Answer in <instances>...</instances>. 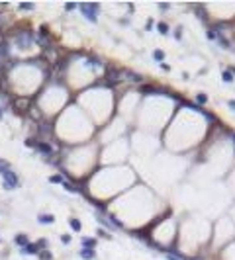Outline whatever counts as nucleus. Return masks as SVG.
<instances>
[{
  "label": "nucleus",
  "instance_id": "1",
  "mask_svg": "<svg viewBox=\"0 0 235 260\" xmlns=\"http://www.w3.org/2000/svg\"><path fill=\"white\" fill-rule=\"evenodd\" d=\"M78 10L82 12V16L86 20H90V22H96V18H98V4H90V2H82V4H78Z\"/></svg>",
  "mask_w": 235,
  "mask_h": 260
},
{
  "label": "nucleus",
  "instance_id": "2",
  "mask_svg": "<svg viewBox=\"0 0 235 260\" xmlns=\"http://www.w3.org/2000/svg\"><path fill=\"white\" fill-rule=\"evenodd\" d=\"M34 33L31 31H20L18 35H16V45L20 47V49H28V47L34 43Z\"/></svg>",
  "mask_w": 235,
  "mask_h": 260
},
{
  "label": "nucleus",
  "instance_id": "3",
  "mask_svg": "<svg viewBox=\"0 0 235 260\" xmlns=\"http://www.w3.org/2000/svg\"><path fill=\"white\" fill-rule=\"evenodd\" d=\"M2 180H4L2 186H4L6 190H14V188H18V186H20V180H18V176H16L12 170H6V172H4V174H2Z\"/></svg>",
  "mask_w": 235,
  "mask_h": 260
},
{
  "label": "nucleus",
  "instance_id": "4",
  "mask_svg": "<svg viewBox=\"0 0 235 260\" xmlns=\"http://www.w3.org/2000/svg\"><path fill=\"white\" fill-rule=\"evenodd\" d=\"M35 147L39 149V153H41V155H45V158H49V157L53 155V147L49 145V143H37Z\"/></svg>",
  "mask_w": 235,
  "mask_h": 260
},
{
  "label": "nucleus",
  "instance_id": "5",
  "mask_svg": "<svg viewBox=\"0 0 235 260\" xmlns=\"http://www.w3.org/2000/svg\"><path fill=\"white\" fill-rule=\"evenodd\" d=\"M78 256L84 258V260H92L96 256V250H94V248H86V246H84V248L78 250Z\"/></svg>",
  "mask_w": 235,
  "mask_h": 260
},
{
  "label": "nucleus",
  "instance_id": "6",
  "mask_svg": "<svg viewBox=\"0 0 235 260\" xmlns=\"http://www.w3.org/2000/svg\"><path fill=\"white\" fill-rule=\"evenodd\" d=\"M22 252L24 254H37V252H39V245H37V243H34V245L28 243V245L22 248Z\"/></svg>",
  "mask_w": 235,
  "mask_h": 260
},
{
  "label": "nucleus",
  "instance_id": "7",
  "mask_svg": "<svg viewBox=\"0 0 235 260\" xmlns=\"http://www.w3.org/2000/svg\"><path fill=\"white\" fill-rule=\"evenodd\" d=\"M37 221H39L41 225H47V223H53V221H55V217H53L51 213H41L39 217H37Z\"/></svg>",
  "mask_w": 235,
  "mask_h": 260
},
{
  "label": "nucleus",
  "instance_id": "8",
  "mask_svg": "<svg viewBox=\"0 0 235 260\" xmlns=\"http://www.w3.org/2000/svg\"><path fill=\"white\" fill-rule=\"evenodd\" d=\"M8 53H10V45L6 41H0V59H6Z\"/></svg>",
  "mask_w": 235,
  "mask_h": 260
},
{
  "label": "nucleus",
  "instance_id": "9",
  "mask_svg": "<svg viewBox=\"0 0 235 260\" xmlns=\"http://www.w3.org/2000/svg\"><path fill=\"white\" fill-rule=\"evenodd\" d=\"M14 243L18 246H26V245H28V237H26V235H16L14 237Z\"/></svg>",
  "mask_w": 235,
  "mask_h": 260
},
{
  "label": "nucleus",
  "instance_id": "10",
  "mask_svg": "<svg viewBox=\"0 0 235 260\" xmlns=\"http://www.w3.org/2000/svg\"><path fill=\"white\" fill-rule=\"evenodd\" d=\"M69 225H71L73 231H81L82 229V223L78 221V219H71V221H69Z\"/></svg>",
  "mask_w": 235,
  "mask_h": 260
},
{
  "label": "nucleus",
  "instance_id": "11",
  "mask_svg": "<svg viewBox=\"0 0 235 260\" xmlns=\"http://www.w3.org/2000/svg\"><path fill=\"white\" fill-rule=\"evenodd\" d=\"M157 29H159V33H161V35H167L169 33V25L165 24V22H159L157 24Z\"/></svg>",
  "mask_w": 235,
  "mask_h": 260
},
{
  "label": "nucleus",
  "instance_id": "12",
  "mask_svg": "<svg viewBox=\"0 0 235 260\" xmlns=\"http://www.w3.org/2000/svg\"><path fill=\"white\" fill-rule=\"evenodd\" d=\"M153 59L157 61V63H161V61L165 59V53H163L161 49H155V51H153Z\"/></svg>",
  "mask_w": 235,
  "mask_h": 260
},
{
  "label": "nucleus",
  "instance_id": "13",
  "mask_svg": "<svg viewBox=\"0 0 235 260\" xmlns=\"http://www.w3.org/2000/svg\"><path fill=\"white\" fill-rule=\"evenodd\" d=\"M63 188H65V190H69V192H73V194H77V192H78V190L74 188V186H73L71 182H65V180H63Z\"/></svg>",
  "mask_w": 235,
  "mask_h": 260
},
{
  "label": "nucleus",
  "instance_id": "14",
  "mask_svg": "<svg viewBox=\"0 0 235 260\" xmlns=\"http://www.w3.org/2000/svg\"><path fill=\"white\" fill-rule=\"evenodd\" d=\"M221 78H223V82H227V84H229V82H233V74L229 72V71L223 72V74H221Z\"/></svg>",
  "mask_w": 235,
  "mask_h": 260
},
{
  "label": "nucleus",
  "instance_id": "15",
  "mask_svg": "<svg viewBox=\"0 0 235 260\" xmlns=\"http://www.w3.org/2000/svg\"><path fill=\"white\" fill-rule=\"evenodd\" d=\"M88 65L94 67V68H100V67H102V61H100V59H94V57H92V59L88 61Z\"/></svg>",
  "mask_w": 235,
  "mask_h": 260
},
{
  "label": "nucleus",
  "instance_id": "16",
  "mask_svg": "<svg viewBox=\"0 0 235 260\" xmlns=\"http://www.w3.org/2000/svg\"><path fill=\"white\" fill-rule=\"evenodd\" d=\"M18 8L20 10H34V4H31V2H20Z\"/></svg>",
  "mask_w": 235,
  "mask_h": 260
},
{
  "label": "nucleus",
  "instance_id": "17",
  "mask_svg": "<svg viewBox=\"0 0 235 260\" xmlns=\"http://www.w3.org/2000/svg\"><path fill=\"white\" fill-rule=\"evenodd\" d=\"M6 170H10V164H8V161H0V174H4Z\"/></svg>",
  "mask_w": 235,
  "mask_h": 260
},
{
  "label": "nucleus",
  "instance_id": "18",
  "mask_svg": "<svg viewBox=\"0 0 235 260\" xmlns=\"http://www.w3.org/2000/svg\"><path fill=\"white\" fill-rule=\"evenodd\" d=\"M82 245L86 246V248H90V246L96 245V241H94V239H86V237H84V239H82Z\"/></svg>",
  "mask_w": 235,
  "mask_h": 260
},
{
  "label": "nucleus",
  "instance_id": "19",
  "mask_svg": "<svg viewBox=\"0 0 235 260\" xmlns=\"http://www.w3.org/2000/svg\"><path fill=\"white\" fill-rule=\"evenodd\" d=\"M39 258H41V260H51V252H47V250L39 252Z\"/></svg>",
  "mask_w": 235,
  "mask_h": 260
},
{
  "label": "nucleus",
  "instance_id": "20",
  "mask_svg": "<svg viewBox=\"0 0 235 260\" xmlns=\"http://www.w3.org/2000/svg\"><path fill=\"white\" fill-rule=\"evenodd\" d=\"M196 100H198L200 104H206V102H208V96H206V94H198V96H196Z\"/></svg>",
  "mask_w": 235,
  "mask_h": 260
},
{
  "label": "nucleus",
  "instance_id": "21",
  "mask_svg": "<svg viewBox=\"0 0 235 260\" xmlns=\"http://www.w3.org/2000/svg\"><path fill=\"white\" fill-rule=\"evenodd\" d=\"M98 235H100V237H104V239H110V235H108V233H106L104 229H98Z\"/></svg>",
  "mask_w": 235,
  "mask_h": 260
},
{
  "label": "nucleus",
  "instance_id": "22",
  "mask_svg": "<svg viewBox=\"0 0 235 260\" xmlns=\"http://www.w3.org/2000/svg\"><path fill=\"white\" fill-rule=\"evenodd\" d=\"M61 241L67 245V243H71V237H69V235H61Z\"/></svg>",
  "mask_w": 235,
  "mask_h": 260
},
{
  "label": "nucleus",
  "instance_id": "23",
  "mask_svg": "<svg viewBox=\"0 0 235 260\" xmlns=\"http://www.w3.org/2000/svg\"><path fill=\"white\" fill-rule=\"evenodd\" d=\"M49 180H51V182H61V184H63V178H61V176H51Z\"/></svg>",
  "mask_w": 235,
  "mask_h": 260
},
{
  "label": "nucleus",
  "instance_id": "24",
  "mask_svg": "<svg viewBox=\"0 0 235 260\" xmlns=\"http://www.w3.org/2000/svg\"><path fill=\"white\" fill-rule=\"evenodd\" d=\"M26 145H28V147H35L37 143H35V141H31V139H28V141H26Z\"/></svg>",
  "mask_w": 235,
  "mask_h": 260
},
{
  "label": "nucleus",
  "instance_id": "25",
  "mask_svg": "<svg viewBox=\"0 0 235 260\" xmlns=\"http://www.w3.org/2000/svg\"><path fill=\"white\" fill-rule=\"evenodd\" d=\"M159 8H161V10H167L169 4H167V2H161V4H159Z\"/></svg>",
  "mask_w": 235,
  "mask_h": 260
},
{
  "label": "nucleus",
  "instance_id": "26",
  "mask_svg": "<svg viewBox=\"0 0 235 260\" xmlns=\"http://www.w3.org/2000/svg\"><path fill=\"white\" fill-rule=\"evenodd\" d=\"M167 258H169V260H180L178 256H174V254H167Z\"/></svg>",
  "mask_w": 235,
  "mask_h": 260
},
{
  "label": "nucleus",
  "instance_id": "27",
  "mask_svg": "<svg viewBox=\"0 0 235 260\" xmlns=\"http://www.w3.org/2000/svg\"><path fill=\"white\" fill-rule=\"evenodd\" d=\"M74 6H77V4H73V2H69V4H67V6H65V8H67V10H73Z\"/></svg>",
  "mask_w": 235,
  "mask_h": 260
},
{
  "label": "nucleus",
  "instance_id": "28",
  "mask_svg": "<svg viewBox=\"0 0 235 260\" xmlns=\"http://www.w3.org/2000/svg\"><path fill=\"white\" fill-rule=\"evenodd\" d=\"M229 106H231V108L235 110V100H231V102H229Z\"/></svg>",
  "mask_w": 235,
  "mask_h": 260
},
{
  "label": "nucleus",
  "instance_id": "29",
  "mask_svg": "<svg viewBox=\"0 0 235 260\" xmlns=\"http://www.w3.org/2000/svg\"><path fill=\"white\" fill-rule=\"evenodd\" d=\"M0 118H2V110H0Z\"/></svg>",
  "mask_w": 235,
  "mask_h": 260
}]
</instances>
